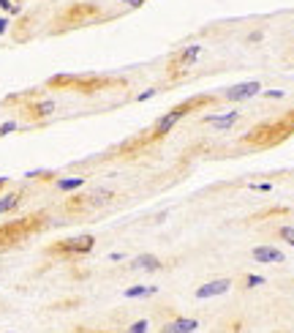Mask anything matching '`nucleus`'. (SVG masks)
Segmentation results:
<instances>
[{
  "label": "nucleus",
  "instance_id": "obj_7",
  "mask_svg": "<svg viewBox=\"0 0 294 333\" xmlns=\"http://www.w3.org/2000/svg\"><path fill=\"white\" fill-rule=\"evenodd\" d=\"M180 120H182V118H180V115L174 112V110L164 112V115H161V118H158L156 123H153V128H150V131H147V134H142V137H144V145H156V142H161V140H164V137H166L169 131H172L174 126H177Z\"/></svg>",
  "mask_w": 294,
  "mask_h": 333
},
{
  "label": "nucleus",
  "instance_id": "obj_24",
  "mask_svg": "<svg viewBox=\"0 0 294 333\" xmlns=\"http://www.w3.org/2000/svg\"><path fill=\"white\" fill-rule=\"evenodd\" d=\"M259 284H264V276H245V287H259Z\"/></svg>",
  "mask_w": 294,
  "mask_h": 333
},
{
  "label": "nucleus",
  "instance_id": "obj_27",
  "mask_svg": "<svg viewBox=\"0 0 294 333\" xmlns=\"http://www.w3.org/2000/svg\"><path fill=\"white\" fill-rule=\"evenodd\" d=\"M253 191H273V183H251Z\"/></svg>",
  "mask_w": 294,
  "mask_h": 333
},
{
  "label": "nucleus",
  "instance_id": "obj_18",
  "mask_svg": "<svg viewBox=\"0 0 294 333\" xmlns=\"http://www.w3.org/2000/svg\"><path fill=\"white\" fill-rule=\"evenodd\" d=\"M22 197L25 194L22 191H14V194H0V213H9V211H14V208L22 202Z\"/></svg>",
  "mask_w": 294,
  "mask_h": 333
},
{
  "label": "nucleus",
  "instance_id": "obj_26",
  "mask_svg": "<svg viewBox=\"0 0 294 333\" xmlns=\"http://www.w3.org/2000/svg\"><path fill=\"white\" fill-rule=\"evenodd\" d=\"M156 93H158V88H150V90L139 93V96H136V101H147V98H153V96H156Z\"/></svg>",
  "mask_w": 294,
  "mask_h": 333
},
{
  "label": "nucleus",
  "instance_id": "obj_13",
  "mask_svg": "<svg viewBox=\"0 0 294 333\" xmlns=\"http://www.w3.org/2000/svg\"><path fill=\"white\" fill-rule=\"evenodd\" d=\"M253 262H262V265H278V262H286L283 251L275 249V246H256L251 251Z\"/></svg>",
  "mask_w": 294,
  "mask_h": 333
},
{
  "label": "nucleus",
  "instance_id": "obj_21",
  "mask_svg": "<svg viewBox=\"0 0 294 333\" xmlns=\"http://www.w3.org/2000/svg\"><path fill=\"white\" fill-rule=\"evenodd\" d=\"M278 238L286 241L289 246H294V227H281V229H278Z\"/></svg>",
  "mask_w": 294,
  "mask_h": 333
},
{
  "label": "nucleus",
  "instance_id": "obj_25",
  "mask_svg": "<svg viewBox=\"0 0 294 333\" xmlns=\"http://www.w3.org/2000/svg\"><path fill=\"white\" fill-rule=\"evenodd\" d=\"M123 6H126V9H139V6H144L147 0H120Z\"/></svg>",
  "mask_w": 294,
  "mask_h": 333
},
{
  "label": "nucleus",
  "instance_id": "obj_14",
  "mask_svg": "<svg viewBox=\"0 0 294 333\" xmlns=\"http://www.w3.org/2000/svg\"><path fill=\"white\" fill-rule=\"evenodd\" d=\"M202 120L207 123V126L218 128V131H229L234 123L240 120V112L237 110H229V112H220V115H204Z\"/></svg>",
  "mask_w": 294,
  "mask_h": 333
},
{
  "label": "nucleus",
  "instance_id": "obj_29",
  "mask_svg": "<svg viewBox=\"0 0 294 333\" xmlns=\"http://www.w3.org/2000/svg\"><path fill=\"white\" fill-rule=\"evenodd\" d=\"M264 96H267V98H283V90H267Z\"/></svg>",
  "mask_w": 294,
  "mask_h": 333
},
{
  "label": "nucleus",
  "instance_id": "obj_2",
  "mask_svg": "<svg viewBox=\"0 0 294 333\" xmlns=\"http://www.w3.org/2000/svg\"><path fill=\"white\" fill-rule=\"evenodd\" d=\"M104 17V11H101L98 3H93V0H77V3H71L68 9L60 11V17L55 19V30H68V27H82V25H93L98 22V19Z\"/></svg>",
  "mask_w": 294,
  "mask_h": 333
},
{
  "label": "nucleus",
  "instance_id": "obj_30",
  "mask_svg": "<svg viewBox=\"0 0 294 333\" xmlns=\"http://www.w3.org/2000/svg\"><path fill=\"white\" fill-rule=\"evenodd\" d=\"M11 6H14V0H0V9H6V11H11Z\"/></svg>",
  "mask_w": 294,
  "mask_h": 333
},
{
  "label": "nucleus",
  "instance_id": "obj_6",
  "mask_svg": "<svg viewBox=\"0 0 294 333\" xmlns=\"http://www.w3.org/2000/svg\"><path fill=\"white\" fill-rule=\"evenodd\" d=\"M57 110V104L52 98H30L25 101V107H22V115H25L27 123H41L47 118H52Z\"/></svg>",
  "mask_w": 294,
  "mask_h": 333
},
{
  "label": "nucleus",
  "instance_id": "obj_17",
  "mask_svg": "<svg viewBox=\"0 0 294 333\" xmlns=\"http://www.w3.org/2000/svg\"><path fill=\"white\" fill-rule=\"evenodd\" d=\"M55 186H57V191H63V194H68V191H79L85 186V178H57L55 180Z\"/></svg>",
  "mask_w": 294,
  "mask_h": 333
},
{
  "label": "nucleus",
  "instance_id": "obj_19",
  "mask_svg": "<svg viewBox=\"0 0 294 333\" xmlns=\"http://www.w3.org/2000/svg\"><path fill=\"white\" fill-rule=\"evenodd\" d=\"M156 292H158L156 287H144V284H136V287H128V289H126V292H123V295H126L128 301H134V298H150V295H156Z\"/></svg>",
  "mask_w": 294,
  "mask_h": 333
},
{
  "label": "nucleus",
  "instance_id": "obj_4",
  "mask_svg": "<svg viewBox=\"0 0 294 333\" xmlns=\"http://www.w3.org/2000/svg\"><path fill=\"white\" fill-rule=\"evenodd\" d=\"M95 246L93 235H79V238H65V241H57L52 246H47L49 257H60V259H74V257H85L90 254Z\"/></svg>",
  "mask_w": 294,
  "mask_h": 333
},
{
  "label": "nucleus",
  "instance_id": "obj_16",
  "mask_svg": "<svg viewBox=\"0 0 294 333\" xmlns=\"http://www.w3.org/2000/svg\"><path fill=\"white\" fill-rule=\"evenodd\" d=\"M134 268H139V271H161L164 262H161L156 254H142V257L134 259Z\"/></svg>",
  "mask_w": 294,
  "mask_h": 333
},
{
  "label": "nucleus",
  "instance_id": "obj_28",
  "mask_svg": "<svg viewBox=\"0 0 294 333\" xmlns=\"http://www.w3.org/2000/svg\"><path fill=\"white\" fill-rule=\"evenodd\" d=\"M9 27H11V19H9V17H0V36L9 30Z\"/></svg>",
  "mask_w": 294,
  "mask_h": 333
},
{
  "label": "nucleus",
  "instance_id": "obj_32",
  "mask_svg": "<svg viewBox=\"0 0 294 333\" xmlns=\"http://www.w3.org/2000/svg\"><path fill=\"white\" fill-rule=\"evenodd\" d=\"M6 186H9V178H0V191H3Z\"/></svg>",
  "mask_w": 294,
  "mask_h": 333
},
{
  "label": "nucleus",
  "instance_id": "obj_23",
  "mask_svg": "<svg viewBox=\"0 0 294 333\" xmlns=\"http://www.w3.org/2000/svg\"><path fill=\"white\" fill-rule=\"evenodd\" d=\"M11 131H17V120H6L3 126H0V137H3V134H11Z\"/></svg>",
  "mask_w": 294,
  "mask_h": 333
},
{
  "label": "nucleus",
  "instance_id": "obj_33",
  "mask_svg": "<svg viewBox=\"0 0 294 333\" xmlns=\"http://www.w3.org/2000/svg\"><path fill=\"white\" fill-rule=\"evenodd\" d=\"M77 333H90V330H77Z\"/></svg>",
  "mask_w": 294,
  "mask_h": 333
},
{
  "label": "nucleus",
  "instance_id": "obj_20",
  "mask_svg": "<svg viewBox=\"0 0 294 333\" xmlns=\"http://www.w3.org/2000/svg\"><path fill=\"white\" fill-rule=\"evenodd\" d=\"M87 208V199L85 197H71L68 202H65V211L68 213H79V211H85Z\"/></svg>",
  "mask_w": 294,
  "mask_h": 333
},
{
  "label": "nucleus",
  "instance_id": "obj_3",
  "mask_svg": "<svg viewBox=\"0 0 294 333\" xmlns=\"http://www.w3.org/2000/svg\"><path fill=\"white\" fill-rule=\"evenodd\" d=\"M291 134H294V128L281 118V120L259 123L256 128H251V134L242 137V142H245V145H256V148H273V145L283 142L286 137H291Z\"/></svg>",
  "mask_w": 294,
  "mask_h": 333
},
{
  "label": "nucleus",
  "instance_id": "obj_5",
  "mask_svg": "<svg viewBox=\"0 0 294 333\" xmlns=\"http://www.w3.org/2000/svg\"><path fill=\"white\" fill-rule=\"evenodd\" d=\"M202 55V44H191V47H182L177 49L172 57H169V66H166V74L169 79H180L188 74V69L196 63V57Z\"/></svg>",
  "mask_w": 294,
  "mask_h": 333
},
{
  "label": "nucleus",
  "instance_id": "obj_8",
  "mask_svg": "<svg viewBox=\"0 0 294 333\" xmlns=\"http://www.w3.org/2000/svg\"><path fill=\"white\" fill-rule=\"evenodd\" d=\"M112 85H117V79H112V77H101V74H77V82H74L71 90L90 96V93L106 90V88H112Z\"/></svg>",
  "mask_w": 294,
  "mask_h": 333
},
{
  "label": "nucleus",
  "instance_id": "obj_12",
  "mask_svg": "<svg viewBox=\"0 0 294 333\" xmlns=\"http://www.w3.org/2000/svg\"><path fill=\"white\" fill-rule=\"evenodd\" d=\"M199 328L196 317H172L169 322L161 325V333H194Z\"/></svg>",
  "mask_w": 294,
  "mask_h": 333
},
{
  "label": "nucleus",
  "instance_id": "obj_15",
  "mask_svg": "<svg viewBox=\"0 0 294 333\" xmlns=\"http://www.w3.org/2000/svg\"><path fill=\"white\" fill-rule=\"evenodd\" d=\"M74 82H77V74H55L47 79V88L52 90H71Z\"/></svg>",
  "mask_w": 294,
  "mask_h": 333
},
{
  "label": "nucleus",
  "instance_id": "obj_1",
  "mask_svg": "<svg viewBox=\"0 0 294 333\" xmlns=\"http://www.w3.org/2000/svg\"><path fill=\"white\" fill-rule=\"evenodd\" d=\"M47 227V213H27L22 219L6 221L0 224V249H11V246H19L22 241H27L30 235L41 232Z\"/></svg>",
  "mask_w": 294,
  "mask_h": 333
},
{
  "label": "nucleus",
  "instance_id": "obj_31",
  "mask_svg": "<svg viewBox=\"0 0 294 333\" xmlns=\"http://www.w3.org/2000/svg\"><path fill=\"white\" fill-rule=\"evenodd\" d=\"M283 120H286V123H289V126L294 128V112H289V115H286V118H283Z\"/></svg>",
  "mask_w": 294,
  "mask_h": 333
},
{
  "label": "nucleus",
  "instance_id": "obj_9",
  "mask_svg": "<svg viewBox=\"0 0 294 333\" xmlns=\"http://www.w3.org/2000/svg\"><path fill=\"white\" fill-rule=\"evenodd\" d=\"M218 104V96H207V93H199V96H191L186 101H180L177 107H172L174 112L180 115V118H186V115H194L199 110H207V107H215Z\"/></svg>",
  "mask_w": 294,
  "mask_h": 333
},
{
  "label": "nucleus",
  "instance_id": "obj_11",
  "mask_svg": "<svg viewBox=\"0 0 294 333\" xmlns=\"http://www.w3.org/2000/svg\"><path fill=\"white\" fill-rule=\"evenodd\" d=\"M232 289V279H212L207 284L196 287V298L207 301V298H218V295H226Z\"/></svg>",
  "mask_w": 294,
  "mask_h": 333
},
{
  "label": "nucleus",
  "instance_id": "obj_10",
  "mask_svg": "<svg viewBox=\"0 0 294 333\" xmlns=\"http://www.w3.org/2000/svg\"><path fill=\"white\" fill-rule=\"evenodd\" d=\"M259 93H262V82L251 79V82H237V85H232V88H226L224 98L226 101H248V98L259 96Z\"/></svg>",
  "mask_w": 294,
  "mask_h": 333
},
{
  "label": "nucleus",
  "instance_id": "obj_22",
  "mask_svg": "<svg viewBox=\"0 0 294 333\" xmlns=\"http://www.w3.org/2000/svg\"><path fill=\"white\" fill-rule=\"evenodd\" d=\"M147 328H150V325H147V320H136V322L128 325L126 333H147Z\"/></svg>",
  "mask_w": 294,
  "mask_h": 333
}]
</instances>
